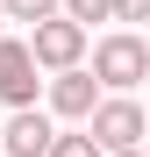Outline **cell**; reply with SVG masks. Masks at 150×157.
<instances>
[{"instance_id":"1","label":"cell","mask_w":150,"mask_h":157,"mask_svg":"<svg viewBox=\"0 0 150 157\" xmlns=\"http://www.w3.org/2000/svg\"><path fill=\"white\" fill-rule=\"evenodd\" d=\"M93 78H100V86H114V93L143 86V78H150V43H143L136 29L100 36V43H93Z\"/></svg>"},{"instance_id":"2","label":"cell","mask_w":150,"mask_h":157,"mask_svg":"<svg viewBox=\"0 0 150 157\" xmlns=\"http://www.w3.org/2000/svg\"><path fill=\"white\" fill-rule=\"evenodd\" d=\"M29 57H36V71H64V64H86V29L71 14H43V21H29Z\"/></svg>"},{"instance_id":"3","label":"cell","mask_w":150,"mask_h":157,"mask_svg":"<svg viewBox=\"0 0 150 157\" xmlns=\"http://www.w3.org/2000/svg\"><path fill=\"white\" fill-rule=\"evenodd\" d=\"M86 136L100 143V150H129V143H143V107L129 93H114V100H93V114H86Z\"/></svg>"},{"instance_id":"4","label":"cell","mask_w":150,"mask_h":157,"mask_svg":"<svg viewBox=\"0 0 150 157\" xmlns=\"http://www.w3.org/2000/svg\"><path fill=\"white\" fill-rule=\"evenodd\" d=\"M36 93H43V78H36V57H29V43L0 29V100H7V107H29Z\"/></svg>"},{"instance_id":"5","label":"cell","mask_w":150,"mask_h":157,"mask_svg":"<svg viewBox=\"0 0 150 157\" xmlns=\"http://www.w3.org/2000/svg\"><path fill=\"white\" fill-rule=\"evenodd\" d=\"M93 100H100V78H93L86 64L50 71V114H57V121H86V114H93Z\"/></svg>"},{"instance_id":"6","label":"cell","mask_w":150,"mask_h":157,"mask_svg":"<svg viewBox=\"0 0 150 157\" xmlns=\"http://www.w3.org/2000/svg\"><path fill=\"white\" fill-rule=\"evenodd\" d=\"M50 136H57V121H50L36 100H29V107H14V121H0V150H7V157H43Z\"/></svg>"},{"instance_id":"7","label":"cell","mask_w":150,"mask_h":157,"mask_svg":"<svg viewBox=\"0 0 150 157\" xmlns=\"http://www.w3.org/2000/svg\"><path fill=\"white\" fill-rule=\"evenodd\" d=\"M43 157H100V143H93V136H64V128H57Z\"/></svg>"},{"instance_id":"8","label":"cell","mask_w":150,"mask_h":157,"mask_svg":"<svg viewBox=\"0 0 150 157\" xmlns=\"http://www.w3.org/2000/svg\"><path fill=\"white\" fill-rule=\"evenodd\" d=\"M0 14L7 21H43V14H57V0H0Z\"/></svg>"},{"instance_id":"9","label":"cell","mask_w":150,"mask_h":157,"mask_svg":"<svg viewBox=\"0 0 150 157\" xmlns=\"http://www.w3.org/2000/svg\"><path fill=\"white\" fill-rule=\"evenodd\" d=\"M57 14H71L79 29H93V21H107V0H57Z\"/></svg>"},{"instance_id":"10","label":"cell","mask_w":150,"mask_h":157,"mask_svg":"<svg viewBox=\"0 0 150 157\" xmlns=\"http://www.w3.org/2000/svg\"><path fill=\"white\" fill-rule=\"evenodd\" d=\"M107 21H150V0H107Z\"/></svg>"},{"instance_id":"11","label":"cell","mask_w":150,"mask_h":157,"mask_svg":"<svg viewBox=\"0 0 150 157\" xmlns=\"http://www.w3.org/2000/svg\"><path fill=\"white\" fill-rule=\"evenodd\" d=\"M100 157H143V143H129V150H100Z\"/></svg>"},{"instance_id":"12","label":"cell","mask_w":150,"mask_h":157,"mask_svg":"<svg viewBox=\"0 0 150 157\" xmlns=\"http://www.w3.org/2000/svg\"><path fill=\"white\" fill-rule=\"evenodd\" d=\"M0 29H7V14H0Z\"/></svg>"}]
</instances>
